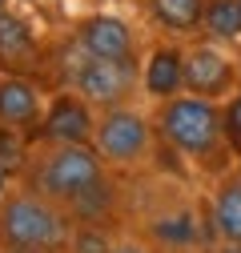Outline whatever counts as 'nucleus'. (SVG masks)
<instances>
[{"label": "nucleus", "mask_w": 241, "mask_h": 253, "mask_svg": "<svg viewBox=\"0 0 241 253\" xmlns=\"http://www.w3.org/2000/svg\"><path fill=\"white\" fill-rule=\"evenodd\" d=\"M97 137V109L88 105L77 88H56L48 92L44 117L33 129V141H65V145H93Z\"/></svg>", "instance_id": "0eeeda50"}, {"label": "nucleus", "mask_w": 241, "mask_h": 253, "mask_svg": "<svg viewBox=\"0 0 241 253\" xmlns=\"http://www.w3.org/2000/svg\"><path fill=\"white\" fill-rule=\"evenodd\" d=\"M237 4H241V0H237Z\"/></svg>", "instance_id": "393cba45"}, {"label": "nucleus", "mask_w": 241, "mask_h": 253, "mask_svg": "<svg viewBox=\"0 0 241 253\" xmlns=\"http://www.w3.org/2000/svg\"><path fill=\"white\" fill-rule=\"evenodd\" d=\"M73 225L77 221L69 217L65 205H56L24 181H16V189L0 201V245H40L69 253Z\"/></svg>", "instance_id": "7ed1b4c3"}, {"label": "nucleus", "mask_w": 241, "mask_h": 253, "mask_svg": "<svg viewBox=\"0 0 241 253\" xmlns=\"http://www.w3.org/2000/svg\"><path fill=\"white\" fill-rule=\"evenodd\" d=\"M209 229L217 241H237L241 245V177L225 173L213 185V197H209Z\"/></svg>", "instance_id": "f8f14e48"}, {"label": "nucleus", "mask_w": 241, "mask_h": 253, "mask_svg": "<svg viewBox=\"0 0 241 253\" xmlns=\"http://www.w3.org/2000/svg\"><path fill=\"white\" fill-rule=\"evenodd\" d=\"M113 229L105 221H77L73 225V241H69V253H109L113 249Z\"/></svg>", "instance_id": "f3484780"}, {"label": "nucleus", "mask_w": 241, "mask_h": 253, "mask_svg": "<svg viewBox=\"0 0 241 253\" xmlns=\"http://www.w3.org/2000/svg\"><path fill=\"white\" fill-rule=\"evenodd\" d=\"M157 137L189 161H217V157H233L225 141V105L205 101L197 92H177V97L157 105Z\"/></svg>", "instance_id": "f03ea898"}, {"label": "nucleus", "mask_w": 241, "mask_h": 253, "mask_svg": "<svg viewBox=\"0 0 241 253\" xmlns=\"http://www.w3.org/2000/svg\"><path fill=\"white\" fill-rule=\"evenodd\" d=\"M149 233L161 245H197V217L189 209H177V213H161L149 221Z\"/></svg>", "instance_id": "2eb2a0df"}, {"label": "nucleus", "mask_w": 241, "mask_h": 253, "mask_svg": "<svg viewBox=\"0 0 241 253\" xmlns=\"http://www.w3.org/2000/svg\"><path fill=\"white\" fill-rule=\"evenodd\" d=\"M0 253H56V249H40V245H0Z\"/></svg>", "instance_id": "aec40b11"}, {"label": "nucleus", "mask_w": 241, "mask_h": 253, "mask_svg": "<svg viewBox=\"0 0 241 253\" xmlns=\"http://www.w3.org/2000/svg\"><path fill=\"white\" fill-rule=\"evenodd\" d=\"M233 173H237V177H241V153H237V169H233Z\"/></svg>", "instance_id": "b1692460"}, {"label": "nucleus", "mask_w": 241, "mask_h": 253, "mask_svg": "<svg viewBox=\"0 0 241 253\" xmlns=\"http://www.w3.org/2000/svg\"><path fill=\"white\" fill-rule=\"evenodd\" d=\"M12 189H16V177H12L8 169H0V201H4V197L12 193Z\"/></svg>", "instance_id": "412c9836"}, {"label": "nucleus", "mask_w": 241, "mask_h": 253, "mask_svg": "<svg viewBox=\"0 0 241 253\" xmlns=\"http://www.w3.org/2000/svg\"><path fill=\"white\" fill-rule=\"evenodd\" d=\"M69 88H77L97 113L101 109H117V105H133V92L141 88V65H133V60L88 56V52L77 48V60L69 69Z\"/></svg>", "instance_id": "39448f33"}, {"label": "nucleus", "mask_w": 241, "mask_h": 253, "mask_svg": "<svg viewBox=\"0 0 241 253\" xmlns=\"http://www.w3.org/2000/svg\"><path fill=\"white\" fill-rule=\"evenodd\" d=\"M141 92L157 105L177 97V92H185V48L173 41L149 48L141 60Z\"/></svg>", "instance_id": "9d476101"}, {"label": "nucleus", "mask_w": 241, "mask_h": 253, "mask_svg": "<svg viewBox=\"0 0 241 253\" xmlns=\"http://www.w3.org/2000/svg\"><path fill=\"white\" fill-rule=\"evenodd\" d=\"M40 48V33L33 16H24L16 8L0 12V69H20L24 60H33Z\"/></svg>", "instance_id": "9b49d317"}, {"label": "nucleus", "mask_w": 241, "mask_h": 253, "mask_svg": "<svg viewBox=\"0 0 241 253\" xmlns=\"http://www.w3.org/2000/svg\"><path fill=\"white\" fill-rule=\"evenodd\" d=\"M73 44L88 56H105V60H133V65H141L137 60V48H141V37L137 28L117 16V12H88L77 20L73 28Z\"/></svg>", "instance_id": "6e6552de"}, {"label": "nucleus", "mask_w": 241, "mask_h": 253, "mask_svg": "<svg viewBox=\"0 0 241 253\" xmlns=\"http://www.w3.org/2000/svg\"><path fill=\"white\" fill-rule=\"evenodd\" d=\"M225 141L233 153H241V88L225 101Z\"/></svg>", "instance_id": "a211bd4d"}, {"label": "nucleus", "mask_w": 241, "mask_h": 253, "mask_svg": "<svg viewBox=\"0 0 241 253\" xmlns=\"http://www.w3.org/2000/svg\"><path fill=\"white\" fill-rule=\"evenodd\" d=\"M97 153L105 157L109 169H137L149 161L157 145V125L149 121L137 105H117L97 113Z\"/></svg>", "instance_id": "20e7f679"}, {"label": "nucleus", "mask_w": 241, "mask_h": 253, "mask_svg": "<svg viewBox=\"0 0 241 253\" xmlns=\"http://www.w3.org/2000/svg\"><path fill=\"white\" fill-rule=\"evenodd\" d=\"M241 88V60L229 52V44L197 41L185 44V92H197L205 101H229Z\"/></svg>", "instance_id": "423d86ee"}, {"label": "nucleus", "mask_w": 241, "mask_h": 253, "mask_svg": "<svg viewBox=\"0 0 241 253\" xmlns=\"http://www.w3.org/2000/svg\"><path fill=\"white\" fill-rule=\"evenodd\" d=\"M37 193L65 205L73 221H113L117 197L109 165L97 145H65V141H33V157L20 177Z\"/></svg>", "instance_id": "f257e3e1"}, {"label": "nucleus", "mask_w": 241, "mask_h": 253, "mask_svg": "<svg viewBox=\"0 0 241 253\" xmlns=\"http://www.w3.org/2000/svg\"><path fill=\"white\" fill-rule=\"evenodd\" d=\"M109 253H153V249H149V241H141V237L125 233V237H117V241H113V249H109Z\"/></svg>", "instance_id": "6ab92c4d"}, {"label": "nucleus", "mask_w": 241, "mask_h": 253, "mask_svg": "<svg viewBox=\"0 0 241 253\" xmlns=\"http://www.w3.org/2000/svg\"><path fill=\"white\" fill-rule=\"evenodd\" d=\"M217 253H241L237 241H217Z\"/></svg>", "instance_id": "4be33fe9"}, {"label": "nucleus", "mask_w": 241, "mask_h": 253, "mask_svg": "<svg viewBox=\"0 0 241 253\" xmlns=\"http://www.w3.org/2000/svg\"><path fill=\"white\" fill-rule=\"evenodd\" d=\"M28 157H33V133L16 129V125H0V169H8L20 181L28 169Z\"/></svg>", "instance_id": "dca6fc26"}, {"label": "nucleus", "mask_w": 241, "mask_h": 253, "mask_svg": "<svg viewBox=\"0 0 241 253\" xmlns=\"http://www.w3.org/2000/svg\"><path fill=\"white\" fill-rule=\"evenodd\" d=\"M48 105V92L37 77L16 73V69H0V125H16V129L33 133Z\"/></svg>", "instance_id": "1a4fd4ad"}, {"label": "nucleus", "mask_w": 241, "mask_h": 253, "mask_svg": "<svg viewBox=\"0 0 241 253\" xmlns=\"http://www.w3.org/2000/svg\"><path fill=\"white\" fill-rule=\"evenodd\" d=\"M149 16H153L165 33L189 37V33H201L205 0H149Z\"/></svg>", "instance_id": "ddd939ff"}, {"label": "nucleus", "mask_w": 241, "mask_h": 253, "mask_svg": "<svg viewBox=\"0 0 241 253\" xmlns=\"http://www.w3.org/2000/svg\"><path fill=\"white\" fill-rule=\"evenodd\" d=\"M201 33L217 44H237L241 41V4L237 0H205Z\"/></svg>", "instance_id": "4468645a"}, {"label": "nucleus", "mask_w": 241, "mask_h": 253, "mask_svg": "<svg viewBox=\"0 0 241 253\" xmlns=\"http://www.w3.org/2000/svg\"><path fill=\"white\" fill-rule=\"evenodd\" d=\"M4 8H12V0H0V12H4Z\"/></svg>", "instance_id": "5701e85b"}]
</instances>
